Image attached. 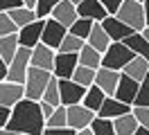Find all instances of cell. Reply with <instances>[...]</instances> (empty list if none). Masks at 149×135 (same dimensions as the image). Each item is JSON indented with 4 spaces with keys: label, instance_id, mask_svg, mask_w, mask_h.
<instances>
[{
    "label": "cell",
    "instance_id": "60d3db41",
    "mask_svg": "<svg viewBox=\"0 0 149 135\" xmlns=\"http://www.w3.org/2000/svg\"><path fill=\"white\" fill-rule=\"evenodd\" d=\"M38 104H41V110H43V115H45V119H47V117H52V113L56 110V106H52V104H47V101H43V99H41Z\"/></svg>",
    "mask_w": 149,
    "mask_h": 135
},
{
    "label": "cell",
    "instance_id": "4fadbf2b",
    "mask_svg": "<svg viewBox=\"0 0 149 135\" xmlns=\"http://www.w3.org/2000/svg\"><path fill=\"white\" fill-rule=\"evenodd\" d=\"M102 27L106 29V34L111 36L113 43H120V41H124L127 36L133 34V29H131L124 20H120L118 16H106V18L102 20Z\"/></svg>",
    "mask_w": 149,
    "mask_h": 135
},
{
    "label": "cell",
    "instance_id": "ab89813d",
    "mask_svg": "<svg viewBox=\"0 0 149 135\" xmlns=\"http://www.w3.org/2000/svg\"><path fill=\"white\" fill-rule=\"evenodd\" d=\"M43 135H77V131L70 128V126H65V128H45Z\"/></svg>",
    "mask_w": 149,
    "mask_h": 135
},
{
    "label": "cell",
    "instance_id": "7c38bea8",
    "mask_svg": "<svg viewBox=\"0 0 149 135\" xmlns=\"http://www.w3.org/2000/svg\"><path fill=\"white\" fill-rule=\"evenodd\" d=\"M138 90H140V81H136L133 77H129V74L122 72L120 83H118V90H115L113 97H118L120 101L133 106V104H136V97H138Z\"/></svg>",
    "mask_w": 149,
    "mask_h": 135
},
{
    "label": "cell",
    "instance_id": "d6a6232c",
    "mask_svg": "<svg viewBox=\"0 0 149 135\" xmlns=\"http://www.w3.org/2000/svg\"><path fill=\"white\" fill-rule=\"evenodd\" d=\"M20 27L14 23V18L7 11H0V36H9V34H18Z\"/></svg>",
    "mask_w": 149,
    "mask_h": 135
},
{
    "label": "cell",
    "instance_id": "4dcf8cb0",
    "mask_svg": "<svg viewBox=\"0 0 149 135\" xmlns=\"http://www.w3.org/2000/svg\"><path fill=\"white\" fill-rule=\"evenodd\" d=\"M95 135H118L115 133V124H113V119H106V117H95V122L91 124Z\"/></svg>",
    "mask_w": 149,
    "mask_h": 135
},
{
    "label": "cell",
    "instance_id": "74e56055",
    "mask_svg": "<svg viewBox=\"0 0 149 135\" xmlns=\"http://www.w3.org/2000/svg\"><path fill=\"white\" fill-rule=\"evenodd\" d=\"M122 2H124V0H102V5H104V7H106V11H109L111 16H115V14L120 11Z\"/></svg>",
    "mask_w": 149,
    "mask_h": 135
},
{
    "label": "cell",
    "instance_id": "1f68e13d",
    "mask_svg": "<svg viewBox=\"0 0 149 135\" xmlns=\"http://www.w3.org/2000/svg\"><path fill=\"white\" fill-rule=\"evenodd\" d=\"M68 126V106H56L52 117H47V128H65Z\"/></svg>",
    "mask_w": 149,
    "mask_h": 135
},
{
    "label": "cell",
    "instance_id": "f546056e",
    "mask_svg": "<svg viewBox=\"0 0 149 135\" xmlns=\"http://www.w3.org/2000/svg\"><path fill=\"white\" fill-rule=\"evenodd\" d=\"M93 27H95V20H91V18H77V23H74L68 32L74 34V36H79V38H84V41H88Z\"/></svg>",
    "mask_w": 149,
    "mask_h": 135
},
{
    "label": "cell",
    "instance_id": "8fae6325",
    "mask_svg": "<svg viewBox=\"0 0 149 135\" xmlns=\"http://www.w3.org/2000/svg\"><path fill=\"white\" fill-rule=\"evenodd\" d=\"M25 99V83L14 81H0V106L14 108L18 101Z\"/></svg>",
    "mask_w": 149,
    "mask_h": 135
},
{
    "label": "cell",
    "instance_id": "ac0fdd59",
    "mask_svg": "<svg viewBox=\"0 0 149 135\" xmlns=\"http://www.w3.org/2000/svg\"><path fill=\"white\" fill-rule=\"evenodd\" d=\"M52 18H56L61 25H65L68 29L77 23V18H79V11H77V5L74 2H70V0H61L59 5H56V9L52 11Z\"/></svg>",
    "mask_w": 149,
    "mask_h": 135
},
{
    "label": "cell",
    "instance_id": "8992f818",
    "mask_svg": "<svg viewBox=\"0 0 149 135\" xmlns=\"http://www.w3.org/2000/svg\"><path fill=\"white\" fill-rule=\"evenodd\" d=\"M97 113L86 108L84 104H72L68 106V126L74 128V131H81V128H88V126L95 122Z\"/></svg>",
    "mask_w": 149,
    "mask_h": 135
},
{
    "label": "cell",
    "instance_id": "7dc6e473",
    "mask_svg": "<svg viewBox=\"0 0 149 135\" xmlns=\"http://www.w3.org/2000/svg\"><path fill=\"white\" fill-rule=\"evenodd\" d=\"M0 135H23V133H16V131H9V128H5V131H0Z\"/></svg>",
    "mask_w": 149,
    "mask_h": 135
},
{
    "label": "cell",
    "instance_id": "9a60e30c",
    "mask_svg": "<svg viewBox=\"0 0 149 135\" xmlns=\"http://www.w3.org/2000/svg\"><path fill=\"white\" fill-rule=\"evenodd\" d=\"M54 59H56V50H52L50 45L38 43L32 52V65L34 68H43V70H54Z\"/></svg>",
    "mask_w": 149,
    "mask_h": 135
},
{
    "label": "cell",
    "instance_id": "f907efd6",
    "mask_svg": "<svg viewBox=\"0 0 149 135\" xmlns=\"http://www.w3.org/2000/svg\"><path fill=\"white\" fill-rule=\"evenodd\" d=\"M138 2H142V0H138Z\"/></svg>",
    "mask_w": 149,
    "mask_h": 135
},
{
    "label": "cell",
    "instance_id": "836d02e7",
    "mask_svg": "<svg viewBox=\"0 0 149 135\" xmlns=\"http://www.w3.org/2000/svg\"><path fill=\"white\" fill-rule=\"evenodd\" d=\"M59 2H61V0H38L36 2V16L38 18H50Z\"/></svg>",
    "mask_w": 149,
    "mask_h": 135
},
{
    "label": "cell",
    "instance_id": "681fc988",
    "mask_svg": "<svg viewBox=\"0 0 149 135\" xmlns=\"http://www.w3.org/2000/svg\"><path fill=\"white\" fill-rule=\"evenodd\" d=\"M70 2H74V5H79V2H84V0H70Z\"/></svg>",
    "mask_w": 149,
    "mask_h": 135
},
{
    "label": "cell",
    "instance_id": "e0dca14e",
    "mask_svg": "<svg viewBox=\"0 0 149 135\" xmlns=\"http://www.w3.org/2000/svg\"><path fill=\"white\" fill-rule=\"evenodd\" d=\"M120 77H122V72H118V70H111V68H100V70H97L95 86H100V88H102L104 92L111 97V95H115V90H118Z\"/></svg>",
    "mask_w": 149,
    "mask_h": 135
},
{
    "label": "cell",
    "instance_id": "d6986e66",
    "mask_svg": "<svg viewBox=\"0 0 149 135\" xmlns=\"http://www.w3.org/2000/svg\"><path fill=\"white\" fill-rule=\"evenodd\" d=\"M124 74H129V77H133L136 81H145V77L149 74V59H145V56H133L129 63H127V68H124Z\"/></svg>",
    "mask_w": 149,
    "mask_h": 135
},
{
    "label": "cell",
    "instance_id": "277c9868",
    "mask_svg": "<svg viewBox=\"0 0 149 135\" xmlns=\"http://www.w3.org/2000/svg\"><path fill=\"white\" fill-rule=\"evenodd\" d=\"M115 16L120 18V20H124L133 32H142V29L147 27L145 7H142V2H138V0H124L122 7H120V11H118Z\"/></svg>",
    "mask_w": 149,
    "mask_h": 135
},
{
    "label": "cell",
    "instance_id": "d590c367",
    "mask_svg": "<svg viewBox=\"0 0 149 135\" xmlns=\"http://www.w3.org/2000/svg\"><path fill=\"white\" fill-rule=\"evenodd\" d=\"M133 115L140 122V126L149 128V106H133Z\"/></svg>",
    "mask_w": 149,
    "mask_h": 135
},
{
    "label": "cell",
    "instance_id": "ba28073f",
    "mask_svg": "<svg viewBox=\"0 0 149 135\" xmlns=\"http://www.w3.org/2000/svg\"><path fill=\"white\" fill-rule=\"evenodd\" d=\"M59 88H61V104L63 106H72V104H81L86 97L88 88L72 79H59Z\"/></svg>",
    "mask_w": 149,
    "mask_h": 135
},
{
    "label": "cell",
    "instance_id": "7bdbcfd3",
    "mask_svg": "<svg viewBox=\"0 0 149 135\" xmlns=\"http://www.w3.org/2000/svg\"><path fill=\"white\" fill-rule=\"evenodd\" d=\"M36 2H38V0H23V5L29 7V9H36Z\"/></svg>",
    "mask_w": 149,
    "mask_h": 135
},
{
    "label": "cell",
    "instance_id": "2e32d148",
    "mask_svg": "<svg viewBox=\"0 0 149 135\" xmlns=\"http://www.w3.org/2000/svg\"><path fill=\"white\" fill-rule=\"evenodd\" d=\"M77 11H79V18H91L95 23H102L106 16H111L102 5V0H84L77 5Z\"/></svg>",
    "mask_w": 149,
    "mask_h": 135
},
{
    "label": "cell",
    "instance_id": "c3c4849f",
    "mask_svg": "<svg viewBox=\"0 0 149 135\" xmlns=\"http://www.w3.org/2000/svg\"><path fill=\"white\" fill-rule=\"evenodd\" d=\"M142 34L147 36V41H149V25H147V27H145V29H142Z\"/></svg>",
    "mask_w": 149,
    "mask_h": 135
},
{
    "label": "cell",
    "instance_id": "e575fe53",
    "mask_svg": "<svg viewBox=\"0 0 149 135\" xmlns=\"http://www.w3.org/2000/svg\"><path fill=\"white\" fill-rule=\"evenodd\" d=\"M133 106H149V74L145 77V81L140 83L138 97H136V104Z\"/></svg>",
    "mask_w": 149,
    "mask_h": 135
},
{
    "label": "cell",
    "instance_id": "7402d4cb",
    "mask_svg": "<svg viewBox=\"0 0 149 135\" xmlns=\"http://www.w3.org/2000/svg\"><path fill=\"white\" fill-rule=\"evenodd\" d=\"M113 124H115V133L118 135H136V131L140 128V122L136 119L133 110L118 117V119H113Z\"/></svg>",
    "mask_w": 149,
    "mask_h": 135
},
{
    "label": "cell",
    "instance_id": "5bb4252c",
    "mask_svg": "<svg viewBox=\"0 0 149 135\" xmlns=\"http://www.w3.org/2000/svg\"><path fill=\"white\" fill-rule=\"evenodd\" d=\"M133 110V106L131 104H124V101H120L118 97H106L104 99V104H102V108L97 110V115L100 117H106V119H118V117H122V115H127V113H131Z\"/></svg>",
    "mask_w": 149,
    "mask_h": 135
},
{
    "label": "cell",
    "instance_id": "f6af8a7d",
    "mask_svg": "<svg viewBox=\"0 0 149 135\" xmlns=\"http://www.w3.org/2000/svg\"><path fill=\"white\" fill-rule=\"evenodd\" d=\"M142 7H145V16H147V25H149V0H142Z\"/></svg>",
    "mask_w": 149,
    "mask_h": 135
},
{
    "label": "cell",
    "instance_id": "ee69618b",
    "mask_svg": "<svg viewBox=\"0 0 149 135\" xmlns=\"http://www.w3.org/2000/svg\"><path fill=\"white\" fill-rule=\"evenodd\" d=\"M77 135H95V133H93V128L88 126V128H81V131H77Z\"/></svg>",
    "mask_w": 149,
    "mask_h": 135
},
{
    "label": "cell",
    "instance_id": "30bf717a",
    "mask_svg": "<svg viewBox=\"0 0 149 135\" xmlns=\"http://www.w3.org/2000/svg\"><path fill=\"white\" fill-rule=\"evenodd\" d=\"M65 34H68V27L61 25L56 18L50 16V18H45V29H43V41L41 43L50 45L52 50H59V45L63 43Z\"/></svg>",
    "mask_w": 149,
    "mask_h": 135
},
{
    "label": "cell",
    "instance_id": "52a82bcc",
    "mask_svg": "<svg viewBox=\"0 0 149 135\" xmlns=\"http://www.w3.org/2000/svg\"><path fill=\"white\" fill-rule=\"evenodd\" d=\"M43 29H45V18H36L34 23L20 27L18 29V38L23 47H36L41 41H43Z\"/></svg>",
    "mask_w": 149,
    "mask_h": 135
},
{
    "label": "cell",
    "instance_id": "ffe728a7",
    "mask_svg": "<svg viewBox=\"0 0 149 135\" xmlns=\"http://www.w3.org/2000/svg\"><path fill=\"white\" fill-rule=\"evenodd\" d=\"M88 45H93L95 50H100V52H106L109 47H111V36L106 34V29L102 27V23H95V27H93V32H91V36H88V41H86Z\"/></svg>",
    "mask_w": 149,
    "mask_h": 135
},
{
    "label": "cell",
    "instance_id": "5b68a950",
    "mask_svg": "<svg viewBox=\"0 0 149 135\" xmlns=\"http://www.w3.org/2000/svg\"><path fill=\"white\" fill-rule=\"evenodd\" d=\"M32 47H23L20 45L16 56L11 59L9 63V74H7V81H14V83H25L27 79V72L32 68Z\"/></svg>",
    "mask_w": 149,
    "mask_h": 135
},
{
    "label": "cell",
    "instance_id": "3957f363",
    "mask_svg": "<svg viewBox=\"0 0 149 135\" xmlns=\"http://www.w3.org/2000/svg\"><path fill=\"white\" fill-rule=\"evenodd\" d=\"M133 56H136V52H133L124 41L111 43V47H109V50L104 52V56H102V68H111V70L122 72Z\"/></svg>",
    "mask_w": 149,
    "mask_h": 135
},
{
    "label": "cell",
    "instance_id": "7a4b0ae2",
    "mask_svg": "<svg viewBox=\"0 0 149 135\" xmlns=\"http://www.w3.org/2000/svg\"><path fill=\"white\" fill-rule=\"evenodd\" d=\"M52 79V72L43 70V68H29L27 79H25V97L32 99V101H41L43 95H45V88Z\"/></svg>",
    "mask_w": 149,
    "mask_h": 135
},
{
    "label": "cell",
    "instance_id": "bcb514c9",
    "mask_svg": "<svg viewBox=\"0 0 149 135\" xmlns=\"http://www.w3.org/2000/svg\"><path fill=\"white\" fill-rule=\"evenodd\" d=\"M136 135H149V128H145V126H140L138 131H136Z\"/></svg>",
    "mask_w": 149,
    "mask_h": 135
},
{
    "label": "cell",
    "instance_id": "44dd1931",
    "mask_svg": "<svg viewBox=\"0 0 149 135\" xmlns=\"http://www.w3.org/2000/svg\"><path fill=\"white\" fill-rule=\"evenodd\" d=\"M102 56L104 54L100 50H95L93 45L86 43L79 52V65H86V68H93V70H100L102 68Z\"/></svg>",
    "mask_w": 149,
    "mask_h": 135
},
{
    "label": "cell",
    "instance_id": "9c48e42d",
    "mask_svg": "<svg viewBox=\"0 0 149 135\" xmlns=\"http://www.w3.org/2000/svg\"><path fill=\"white\" fill-rule=\"evenodd\" d=\"M79 68V54H68V52H56L54 59V70L52 74L59 79H72L74 70Z\"/></svg>",
    "mask_w": 149,
    "mask_h": 135
},
{
    "label": "cell",
    "instance_id": "f35d334b",
    "mask_svg": "<svg viewBox=\"0 0 149 135\" xmlns=\"http://www.w3.org/2000/svg\"><path fill=\"white\" fill-rule=\"evenodd\" d=\"M9 119H11V108L0 106V131H5V128H7Z\"/></svg>",
    "mask_w": 149,
    "mask_h": 135
},
{
    "label": "cell",
    "instance_id": "6da1fadb",
    "mask_svg": "<svg viewBox=\"0 0 149 135\" xmlns=\"http://www.w3.org/2000/svg\"><path fill=\"white\" fill-rule=\"evenodd\" d=\"M7 128L23 135H43L47 128V119L41 110V104L32 101L27 97L23 101H18L11 108V119L7 124Z\"/></svg>",
    "mask_w": 149,
    "mask_h": 135
},
{
    "label": "cell",
    "instance_id": "484cf974",
    "mask_svg": "<svg viewBox=\"0 0 149 135\" xmlns=\"http://www.w3.org/2000/svg\"><path fill=\"white\" fill-rule=\"evenodd\" d=\"M9 16L14 18V23L18 27H25V25H29V23H34L36 20V9H29V7H18V9H14V11H9Z\"/></svg>",
    "mask_w": 149,
    "mask_h": 135
},
{
    "label": "cell",
    "instance_id": "83f0119b",
    "mask_svg": "<svg viewBox=\"0 0 149 135\" xmlns=\"http://www.w3.org/2000/svg\"><path fill=\"white\" fill-rule=\"evenodd\" d=\"M86 45V41L84 38H79V36H74V34H65V38H63V43L59 45V50L56 52H68V54H79L81 52V47Z\"/></svg>",
    "mask_w": 149,
    "mask_h": 135
},
{
    "label": "cell",
    "instance_id": "b9f144b4",
    "mask_svg": "<svg viewBox=\"0 0 149 135\" xmlns=\"http://www.w3.org/2000/svg\"><path fill=\"white\" fill-rule=\"evenodd\" d=\"M7 74H9V63L0 56V81H7Z\"/></svg>",
    "mask_w": 149,
    "mask_h": 135
},
{
    "label": "cell",
    "instance_id": "603a6c76",
    "mask_svg": "<svg viewBox=\"0 0 149 135\" xmlns=\"http://www.w3.org/2000/svg\"><path fill=\"white\" fill-rule=\"evenodd\" d=\"M20 47V38L18 34H9V36H0V56L7 63H11V59L16 56Z\"/></svg>",
    "mask_w": 149,
    "mask_h": 135
},
{
    "label": "cell",
    "instance_id": "d4e9b609",
    "mask_svg": "<svg viewBox=\"0 0 149 135\" xmlns=\"http://www.w3.org/2000/svg\"><path fill=\"white\" fill-rule=\"evenodd\" d=\"M106 97H109V95H106L100 86H91L81 104H84L86 108H91V110H95V113H97V110L102 108V104H104V99H106Z\"/></svg>",
    "mask_w": 149,
    "mask_h": 135
},
{
    "label": "cell",
    "instance_id": "8d00e7d4",
    "mask_svg": "<svg viewBox=\"0 0 149 135\" xmlns=\"http://www.w3.org/2000/svg\"><path fill=\"white\" fill-rule=\"evenodd\" d=\"M23 7V0H0V11H14V9Z\"/></svg>",
    "mask_w": 149,
    "mask_h": 135
},
{
    "label": "cell",
    "instance_id": "cb8c5ba5",
    "mask_svg": "<svg viewBox=\"0 0 149 135\" xmlns=\"http://www.w3.org/2000/svg\"><path fill=\"white\" fill-rule=\"evenodd\" d=\"M124 43L129 45V47L138 54V56L149 59V41H147V36L142 34V32H133L131 36H127V38H124Z\"/></svg>",
    "mask_w": 149,
    "mask_h": 135
},
{
    "label": "cell",
    "instance_id": "4316f807",
    "mask_svg": "<svg viewBox=\"0 0 149 135\" xmlns=\"http://www.w3.org/2000/svg\"><path fill=\"white\" fill-rule=\"evenodd\" d=\"M95 79H97V70H93V68H86V65H79V68L74 70V74H72V81L81 83L84 88L95 86Z\"/></svg>",
    "mask_w": 149,
    "mask_h": 135
},
{
    "label": "cell",
    "instance_id": "f1b7e54d",
    "mask_svg": "<svg viewBox=\"0 0 149 135\" xmlns=\"http://www.w3.org/2000/svg\"><path fill=\"white\" fill-rule=\"evenodd\" d=\"M43 101L52 104V106H63V104H61V88H59V77H54V74H52V79H50V83H47V88H45Z\"/></svg>",
    "mask_w": 149,
    "mask_h": 135
}]
</instances>
